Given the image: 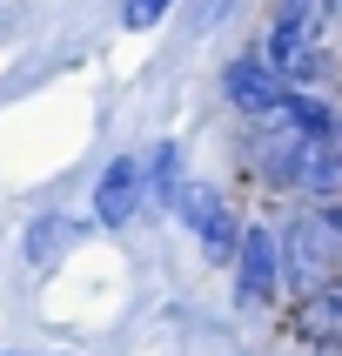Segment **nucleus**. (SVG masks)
I'll list each match as a JSON object with an SVG mask.
<instances>
[{
  "instance_id": "nucleus-1",
  "label": "nucleus",
  "mask_w": 342,
  "mask_h": 356,
  "mask_svg": "<svg viewBox=\"0 0 342 356\" xmlns=\"http://www.w3.org/2000/svg\"><path fill=\"white\" fill-rule=\"evenodd\" d=\"M329 269H342V209H322L309 229H296L289 236V249H282V282L289 289H322L329 282Z\"/></svg>"
},
{
  "instance_id": "nucleus-2",
  "label": "nucleus",
  "mask_w": 342,
  "mask_h": 356,
  "mask_svg": "<svg viewBox=\"0 0 342 356\" xmlns=\"http://www.w3.org/2000/svg\"><path fill=\"white\" fill-rule=\"evenodd\" d=\"M175 209L188 216V229H195V236L208 242V256H235V242H241V236H235V216L221 209V195H215V188H201V181H188Z\"/></svg>"
},
{
  "instance_id": "nucleus-3",
  "label": "nucleus",
  "mask_w": 342,
  "mask_h": 356,
  "mask_svg": "<svg viewBox=\"0 0 342 356\" xmlns=\"http://www.w3.org/2000/svg\"><path fill=\"white\" fill-rule=\"evenodd\" d=\"M228 101H235V108H248V115H275L282 101H289V81H282L262 54L228 60Z\"/></svg>"
},
{
  "instance_id": "nucleus-4",
  "label": "nucleus",
  "mask_w": 342,
  "mask_h": 356,
  "mask_svg": "<svg viewBox=\"0 0 342 356\" xmlns=\"http://www.w3.org/2000/svg\"><path fill=\"white\" fill-rule=\"evenodd\" d=\"M135 209H141V161L121 155V161H108L101 181H94V216H101V229H128Z\"/></svg>"
},
{
  "instance_id": "nucleus-5",
  "label": "nucleus",
  "mask_w": 342,
  "mask_h": 356,
  "mask_svg": "<svg viewBox=\"0 0 342 356\" xmlns=\"http://www.w3.org/2000/svg\"><path fill=\"white\" fill-rule=\"evenodd\" d=\"M235 262H241V302H268V296H275L282 256H275V236H268V229H241Z\"/></svg>"
},
{
  "instance_id": "nucleus-6",
  "label": "nucleus",
  "mask_w": 342,
  "mask_h": 356,
  "mask_svg": "<svg viewBox=\"0 0 342 356\" xmlns=\"http://www.w3.org/2000/svg\"><path fill=\"white\" fill-rule=\"evenodd\" d=\"M302 330L322 343H342V276H329L322 289L302 296Z\"/></svg>"
},
{
  "instance_id": "nucleus-7",
  "label": "nucleus",
  "mask_w": 342,
  "mask_h": 356,
  "mask_svg": "<svg viewBox=\"0 0 342 356\" xmlns=\"http://www.w3.org/2000/svg\"><path fill=\"white\" fill-rule=\"evenodd\" d=\"M155 195L161 202H181V148H155Z\"/></svg>"
},
{
  "instance_id": "nucleus-8",
  "label": "nucleus",
  "mask_w": 342,
  "mask_h": 356,
  "mask_svg": "<svg viewBox=\"0 0 342 356\" xmlns=\"http://www.w3.org/2000/svg\"><path fill=\"white\" fill-rule=\"evenodd\" d=\"M60 236H67V222L60 216H47V222H34V242H27V249H34V262H47L60 249Z\"/></svg>"
},
{
  "instance_id": "nucleus-9",
  "label": "nucleus",
  "mask_w": 342,
  "mask_h": 356,
  "mask_svg": "<svg viewBox=\"0 0 342 356\" xmlns=\"http://www.w3.org/2000/svg\"><path fill=\"white\" fill-rule=\"evenodd\" d=\"M168 7H175V0H121V20H128V27H155Z\"/></svg>"
},
{
  "instance_id": "nucleus-10",
  "label": "nucleus",
  "mask_w": 342,
  "mask_h": 356,
  "mask_svg": "<svg viewBox=\"0 0 342 356\" xmlns=\"http://www.w3.org/2000/svg\"><path fill=\"white\" fill-rule=\"evenodd\" d=\"M221 7H228V0H201V20H215V14H221Z\"/></svg>"
},
{
  "instance_id": "nucleus-11",
  "label": "nucleus",
  "mask_w": 342,
  "mask_h": 356,
  "mask_svg": "<svg viewBox=\"0 0 342 356\" xmlns=\"http://www.w3.org/2000/svg\"><path fill=\"white\" fill-rule=\"evenodd\" d=\"M322 7H329V14H342V0H322Z\"/></svg>"
}]
</instances>
